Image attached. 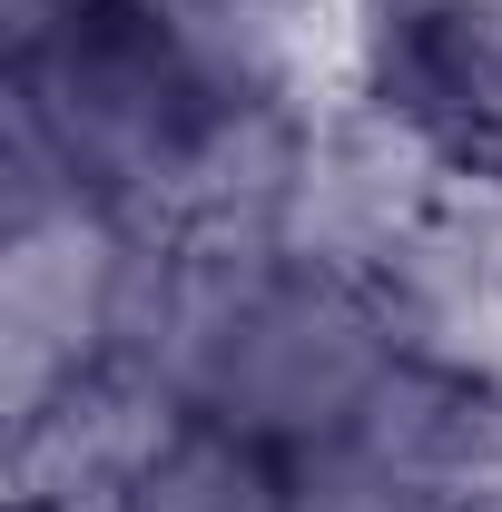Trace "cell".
Here are the masks:
<instances>
[{"instance_id": "6da1fadb", "label": "cell", "mask_w": 502, "mask_h": 512, "mask_svg": "<svg viewBox=\"0 0 502 512\" xmlns=\"http://www.w3.org/2000/svg\"><path fill=\"white\" fill-rule=\"evenodd\" d=\"M394 355H404V325L375 296V276L286 256L237 306V325L207 345L188 404L207 424H237L276 453H315L355 424V404L384 384Z\"/></svg>"}, {"instance_id": "7a4b0ae2", "label": "cell", "mask_w": 502, "mask_h": 512, "mask_svg": "<svg viewBox=\"0 0 502 512\" xmlns=\"http://www.w3.org/2000/svg\"><path fill=\"white\" fill-rule=\"evenodd\" d=\"M188 414L197 404L148 365H79L50 404L10 414V512H119L148 463L188 434Z\"/></svg>"}, {"instance_id": "3957f363", "label": "cell", "mask_w": 502, "mask_h": 512, "mask_svg": "<svg viewBox=\"0 0 502 512\" xmlns=\"http://www.w3.org/2000/svg\"><path fill=\"white\" fill-rule=\"evenodd\" d=\"M286 473H296V503H286V512H463V503H434V493L375 473L365 453H345V444L286 453Z\"/></svg>"}]
</instances>
